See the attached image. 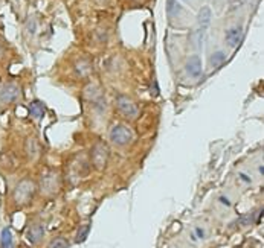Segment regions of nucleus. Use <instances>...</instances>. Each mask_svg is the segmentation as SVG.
Masks as SVG:
<instances>
[{
    "label": "nucleus",
    "mask_w": 264,
    "mask_h": 248,
    "mask_svg": "<svg viewBox=\"0 0 264 248\" xmlns=\"http://www.w3.org/2000/svg\"><path fill=\"white\" fill-rule=\"evenodd\" d=\"M218 202L225 205V207H231V205H232L231 199H229L228 197H225V195H220V197H218Z\"/></svg>",
    "instance_id": "obj_17"
},
{
    "label": "nucleus",
    "mask_w": 264,
    "mask_h": 248,
    "mask_svg": "<svg viewBox=\"0 0 264 248\" xmlns=\"http://www.w3.org/2000/svg\"><path fill=\"white\" fill-rule=\"evenodd\" d=\"M67 247H69V242L65 238H55L49 244V248H67Z\"/></svg>",
    "instance_id": "obj_14"
},
{
    "label": "nucleus",
    "mask_w": 264,
    "mask_h": 248,
    "mask_svg": "<svg viewBox=\"0 0 264 248\" xmlns=\"http://www.w3.org/2000/svg\"><path fill=\"white\" fill-rule=\"evenodd\" d=\"M34 195V183L29 180H23L22 183H18L14 192V198L18 204H25L28 202Z\"/></svg>",
    "instance_id": "obj_2"
},
{
    "label": "nucleus",
    "mask_w": 264,
    "mask_h": 248,
    "mask_svg": "<svg viewBox=\"0 0 264 248\" xmlns=\"http://www.w3.org/2000/svg\"><path fill=\"white\" fill-rule=\"evenodd\" d=\"M29 113L31 116L35 119V120H40L43 116H45V105H43V102H40V100H34L31 102V105H29Z\"/></svg>",
    "instance_id": "obj_9"
},
{
    "label": "nucleus",
    "mask_w": 264,
    "mask_h": 248,
    "mask_svg": "<svg viewBox=\"0 0 264 248\" xmlns=\"http://www.w3.org/2000/svg\"><path fill=\"white\" fill-rule=\"evenodd\" d=\"M89 232H90V225H83L81 229L78 230L76 233V238H75V242L76 244H81V242H84L89 236Z\"/></svg>",
    "instance_id": "obj_13"
},
{
    "label": "nucleus",
    "mask_w": 264,
    "mask_h": 248,
    "mask_svg": "<svg viewBox=\"0 0 264 248\" xmlns=\"http://www.w3.org/2000/svg\"><path fill=\"white\" fill-rule=\"evenodd\" d=\"M197 20H198V25L201 26V29H205L211 22V9L208 6H203L198 12Z\"/></svg>",
    "instance_id": "obj_11"
},
{
    "label": "nucleus",
    "mask_w": 264,
    "mask_h": 248,
    "mask_svg": "<svg viewBox=\"0 0 264 248\" xmlns=\"http://www.w3.org/2000/svg\"><path fill=\"white\" fill-rule=\"evenodd\" d=\"M241 37H243V29L241 28H231L228 29L226 32V43L231 46V48H235L238 46V43L241 41Z\"/></svg>",
    "instance_id": "obj_8"
},
{
    "label": "nucleus",
    "mask_w": 264,
    "mask_h": 248,
    "mask_svg": "<svg viewBox=\"0 0 264 248\" xmlns=\"http://www.w3.org/2000/svg\"><path fill=\"white\" fill-rule=\"evenodd\" d=\"M0 248H14L12 233L6 227L2 230V233H0Z\"/></svg>",
    "instance_id": "obj_10"
},
{
    "label": "nucleus",
    "mask_w": 264,
    "mask_h": 248,
    "mask_svg": "<svg viewBox=\"0 0 264 248\" xmlns=\"http://www.w3.org/2000/svg\"><path fill=\"white\" fill-rule=\"evenodd\" d=\"M18 95H20V89L14 84H5L0 87V102L5 105H9L12 102H15Z\"/></svg>",
    "instance_id": "obj_5"
},
{
    "label": "nucleus",
    "mask_w": 264,
    "mask_h": 248,
    "mask_svg": "<svg viewBox=\"0 0 264 248\" xmlns=\"http://www.w3.org/2000/svg\"><path fill=\"white\" fill-rule=\"evenodd\" d=\"M116 105H118V110L127 117H134L137 114V107L129 96L119 95L116 98Z\"/></svg>",
    "instance_id": "obj_4"
},
{
    "label": "nucleus",
    "mask_w": 264,
    "mask_h": 248,
    "mask_svg": "<svg viewBox=\"0 0 264 248\" xmlns=\"http://www.w3.org/2000/svg\"><path fill=\"white\" fill-rule=\"evenodd\" d=\"M179 11H180V5L176 2V0H168V14L176 15Z\"/></svg>",
    "instance_id": "obj_16"
},
{
    "label": "nucleus",
    "mask_w": 264,
    "mask_h": 248,
    "mask_svg": "<svg viewBox=\"0 0 264 248\" xmlns=\"http://www.w3.org/2000/svg\"><path fill=\"white\" fill-rule=\"evenodd\" d=\"M225 61H226V53L225 52H221V50L214 52L212 56H211V66L214 69H217V67H220L223 63H225Z\"/></svg>",
    "instance_id": "obj_12"
},
{
    "label": "nucleus",
    "mask_w": 264,
    "mask_h": 248,
    "mask_svg": "<svg viewBox=\"0 0 264 248\" xmlns=\"http://www.w3.org/2000/svg\"><path fill=\"white\" fill-rule=\"evenodd\" d=\"M185 69H187V73L191 78H198L201 75V59L197 55L190 56V59L187 61V64H185Z\"/></svg>",
    "instance_id": "obj_7"
},
{
    "label": "nucleus",
    "mask_w": 264,
    "mask_h": 248,
    "mask_svg": "<svg viewBox=\"0 0 264 248\" xmlns=\"http://www.w3.org/2000/svg\"><path fill=\"white\" fill-rule=\"evenodd\" d=\"M238 178H240V181H243L245 184H251L252 183V178L248 174H245V172H238Z\"/></svg>",
    "instance_id": "obj_18"
},
{
    "label": "nucleus",
    "mask_w": 264,
    "mask_h": 248,
    "mask_svg": "<svg viewBox=\"0 0 264 248\" xmlns=\"http://www.w3.org/2000/svg\"><path fill=\"white\" fill-rule=\"evenodd\" d=\"M109 137H110V142L115 143L116 147H126V145H129L133 140V131L127 125L116 123V125L112 127Z\"/></svg>",
    "instance_id": "obj_1"
},
{
    "label": "nucleus",
    "mask_w": 264,
    "mask_h": 248,
    "mask_svg": "<svg viewBox=\"0 0 264 248\" xmlns=\"http://www.w3.org/2000/svg\"><path fill=\"white\" fill-rule=\"evenodd\" d=\"M193 235H194V238L197 239V241H203L206 238V230L203 229V227H200V225H197V227H194V230H193Z\"/></svg>",
    "instance_id": "obj_15"
},
{
    "label": "nucleus",
    "mask_w": 264,
    "mask_h": 248,
    "mask_svg": "<svg viewBox=\"0 0 264 248\" xmlns=\"http://www.w3.org/2000/svg\"><path fill=\"white\" fill-rule=\"evenodd\" d=\"M43 238H45V227H43V224H34V225L29 227L28 232H26V239L31 244H38Z\"/></svg>",
    "instance_id": "obj_6"
},
{
    "label": "nucleus",
    "mask_w": 264,
    "mask_h": 248,
    "mask_svg": "<svg viewBox=\"0 0 264 248\" xmlns=\"http://www.w3.org/2000/svg\"><path fill=\"white\" fill-rule=\"evenodd\" d=\"M258 172H260V175H263V174H264V168H263V164H260V166H258Z\"/></svg>",
    "instance_id": "obj_19"
},
{
    "label": "nucleus",
    "mask_w": 264,
    "mask_h": 248,
    "mask_svg": "<svg viewBox=\"0 0 264 248\" xmlns=\"http://www.w3.org/2000/svg\"><path fill=\"white\" fill-rule=\"evenodd\" d=\"M109 158V149L103 142H98L92 149V161L98 169L106 168Z\"/></svg>",
    "instance_id": "obj_3"
}]
</instances>
